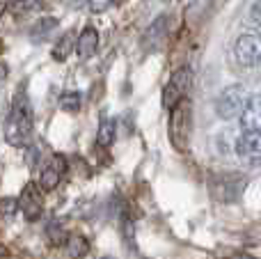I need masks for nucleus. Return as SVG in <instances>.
Listing matches in <instances>:
<instances>
[{
    "instance_id": "obj_21",
    "label": "nucleus",
    "mask_w": 261,
    "mask_h": 259,
    "mask_svg": "<svg viewBox=\"0 0 261 259\" xmlns=\"http://www.w3.org/2000/svg\"><path fill=\"white\" fill-rule=\"evenodd\" d=\"M163 32H165V16H158L156 21L151 23V28H149V32H147V35H144V41H147V44L151 46L156 39H161V37H163Z\"/></svg>"
},
{
    "instance_id": "obj_16",
    "label": "nucleus",
    "mask_w": 261,
    "mask_h": 259,
    "mask_svg": "<svg viewBox=\"0 0 261 259\" xmlns=\"http://www.w3.org/2000/svg\"><path fill=\"white\" fill-rule=\"evenodd\" d=\"M81 106H83L81 92H64V94L60 96V108H62L64 113H78Z\"/></svg>"
},
{
    "instance_id": "obj_29",
    "label": "nucleus",
    "mask_w": 261,
    "mask_h": 259,
    "mask_svg": "<svg viewBox=\"0 0 261 259\" xmlns=\"http://www.w3.org/2000/svg\"><path fill=\"white\" fill-rule=\"evenodd\" d=\"M3 12H5V5H3V3H0V14H3Z\"/></svg>"
},
{
    "instance_id": "obj_2",
    "label": "nucleus",
    "mask_w": 261,
    "mask_h": 259,
    "mask_svg": "<svg viewBox=\"0 0 261 259\" xmlns=\"http://www.w3.org/2000/svg\"><path fill=\"white\" fill-rule=\"evenodd\" d=\"M190 131H193V106H190V99L184 96L176 103V108H172V115H170V138H172V145L179 151L188 149Z\"/></svg>"
},
{
    "instance_id": "obj_20",
    "label": "nucleus",
    "mask_w": 261,
    "mask_h": 259,
    "mask_svg": "<svg viewBox=\"0 0 261 259\" xmlns=\"http://www.w3.org/2000/svg\"><path fill=\"white\" fill-rule=\"evenodd\" d=\"M236 140H239V136H231V131H222L218 136V147L222 154H231V151L236 154Z\"/></svg>"
},
{
    "instance_id": "obj_7",
    "label": "nucleus",
    "mask_w": 261,
    "mask_h": 259,
    "mask_svg": "<svg viewBox=\"0 0 261 259\" xmlns=\"http://www.w3.org/2000/svg\"><path fill=\"white\" fill-rule=\"evenodd\" d=\"M236 156L245 163H261V133L241 131L236 140Z\"/></svg>"
},
{
    "instance_id": "obj_11",
    "label": "nucleus",
    "mask_w": 261,
    "mask_h": 259,
    "mask_svg": "<svg viewBox=\"0 0 261 259\" xmlns=\"http://www.w3.org/2000/svg\"><path fill=\"white\" fill-rule=\"evenodd\" d=\"M60 182H62V172H60L58 168H53V165H46L44 170H41V174H39V188L44 193H50V191H55V188L60 186Z\"/></svg>"
},
{
    "instance_id": "obj_18",
    "label": "nucleus",
    "mask_w": 261,
    "mask_h": 259,
    "mask_svg": "<svg viewBox=\"0 0 261 259\" xmlns=\"http://www.w3.org/2000/svg\"><path fill=\"white\" fill-rule=\"evenodd\" d=\"M46 0H16V3L12 5V12L16 14H30V12H39V9H44Z\"/></svg>"
},
{
    "instance_id": "obj_10",
    "label": "nucleus",
    "mask_w": 261,
    "mask_h": 259,
    "mask_svg": "<svg viewBox=\"0 0 261 259\" xmlns=\"http://www.w3.org/2000/svg\"><path fill=\"white\" fill-rule=\"evenodd\" d=\"M76 41H78V39H73L71 32H67V35L60 37V39L55 41L53 50H50V55H53L55 62H64V60H67L69 55H71V50L76 48Z\"/></svg>"
},
{
    "instance_id": "obj_24",
    "label": "nucleus",
    "mask_w": 261,
    "mask_h": 259,
    "mask_svg": "<svg viewBox=\"0 0 261 259\" xmlns=\"http://www.w3.org/2000/svg\"><path fill=\"white\" fill-rule=\"evenodd\" d=\"M87 5H90L92 12H103L113 5V0H87Z\"/></svg>"
},
{
    "instance_id": "obj_17",
    "label": "nucleus",
    "mask_w": 261,
    "mask_h": 259,
    "mask_svg": "<svg viewBox=\"0 0 261 259\" xmlns=\"http://www.w3.org/2000/svg\"><path fill=\"white\" fill-rule=\"evenodd\" d=\"M55 25H58V18H55V16L41 18V21H37L35 25L30 28V37H35V39H41V37H46L50 30H55Z\"/></svg>"
},
{
    "instance_id": "obj_12",
    "label": "nucleus",
    "mask_w": 261,
    "mask_h": 259,
    "mask_svg": "<svg viewBox=\"0 0 261 259\" xmlns=\"http://www.w3.org/2000/svg\"><path fill=\"white\" fill-rule=\"evenodd\" d=\"M67 257L69 259H83L87 255V250H90V243H87L85 237H81V234H71V237L67 239Z\"/></svg>"
},
{
    "instance_id": "obj_4",
    "label": "nucleus",
    "mask_w": 261,
    "mask_h": 259,
    "mask_svg": "<svg viewBox=\"0 0 261 259\" xmlns=\"http://www.w3.org/2000/svg\"><path fill=\"white\" fill-rule=\"evenodd\" d=\"M245 188V177L243 174H234V172H225V174H216L211 177V193L216 200L220 202H231L239 200V195Z\"/></svg>"
},
{
    "instance_id": "obj_25",
    "label": "nucleus",
    "mask_w": 261,
    "mask_h": 259,
    "mask_svg": "<svg viewBox=\"0 0 261 259\" xmlns=\"http://www.w3.org/2000/svg\"><path fill=\"white\" fill-rule=\"evenodd\" d=\"M7 73H9L7 64H5V62H0V83H5V81H7Z\"/></svg>"
},
{
    "instance_id": "obj_1",
    "label": "nucleus",
    "mask_w": 261,
    "mask_h": 259,
    "mask_svg": "<svg viewBox=\"0 0 261 259\" xmlns=\"http://www.w3.org/2000/svg\"><path fill=\"white\" fill-rule=\"evenodd\" d=\"M32 136V108L23 96L14 101L9 117L5 122V140L12 147H25Z\"/></svg>"
},
{
    "instance_id": "obj_8",
    "label": "nucleus",
    "mask_w": 261,
    "mask_h": 259,
    "mask_svg": "<svg viewBox=\"0 0 261 259\" xmlns=\"http://www.w3.org/2000/svg\"><path fill=\"white\" fill-rule=\"evenodd\" d=\"M239 122H241V131L261 133V92L250 94V99H248V103H245L243 113H241Z\"/></svg>"
},
{
    "instance_id": "obj_5",
    "label": "nucleus",
    "mask_w": 261,
    "mask_h": 259,
    "mask_svg": "<svg viewBox=\"0 0 261 259\" xmlns=\"http://www.w3.org/2000/svg\"><path fill=\"white\" fill-rule=\"evenodd\" d=\"M234 58L241 67H259L261 64V37L241 35L234 41Z\"/></svg>"
},
{
    "instance_id": "obj_28",
    "label": "nucleus",
    "mask_w": 261,
    "mask_h": 259,
    "mask_svg": "<svg viewBox=\"0 0 261 259\" xmlns=\"http://www.w3.org/2000/svg\"><path fill=\"white\" fill-rule=\"evenodd\" d=\"M257 35L261 37V23H257Z\"/></svg>"
},
{
    "instance_id": "obj_13",
    "label": "nucleus",
    "mask_w": 261,
    "mask_h": 259,
    "mask_svg": "<svg viewBox=\"0 0 261 259\" xmlns=\"http://www.w3.org/2000/svg\"><path fill=\"white\" fill-rule=\"evenodd\" d=\"M113 142H115V122L113 119H101L99 131H96V145L108 149Z\"/></svg>"
},
{
    "instance_id": "obj_3",
    "label": "nucleus",
    "mask_w": 261,
    "mask_h": 259,
    "mask_svg": "<svg viewBox=\"0 0 261 259\" xmlns=\"http://www.w3.org/2000/svg\"><path fill=\"white\" fill-rule=\"evenodd\" d=\"M248 99H250V94H248V90H245V85H241V83L227 85L216 99L218 117L225 119V122H229V119H234V117H241Z\"/></svg>"
},
{
    "instance_id": "obj_6",
    "label": "nucleus",
    "mask_w": 261,
    "mask_h": 259,
    "mask_svg": "<svg viewBox=\"0 0 261 259\" xmlns=\"http://www.w3.org/2000/svg\"><path fill=\"white\" fill-rule=\"evenodd\" d=\"M41 188L39 184H25L18 195V202H21V211L25 216V220H39L41 211H44V200H41Z\"/></svg>"
},
{
    "instance_id": "obj_23",
    "label": "nucleus",
    "mask_w": 261,
    "mask_h": 259,
    "mask_svg": "<svg viewBox=\"0 0 261 259\" xmlns=\"http://www.w3.org/2000/svg\"><path fill=\"white\" fill-rule=\"evenodd\" d=\"M18 209H21L18 197H3L0 200V216H14Z\"/></svg>"
},
{
    "instance_id": "obj_22",
    "label": "nucleus",
    "mask_w": 261,
    "mask_h": 259,
    "mask_svg": "<svg viewBox=\"0 0 261 259\" xmlns=\"http://www.w3.org/2000/svg\"><path fill=\"white\" fill-rule=\"evenodd\" d=\"M122 237L126 239V243L130 248L135 246V220L130 218L128 214L122 216Z\"/></svg>"
},
{
    "instance_id": "obj_14",
    "label": "nucleus",
    "mask_w": 261,
    "mask_h": 259,
    "mask_svg": "<svg viewBox=\"0 0 261 259\" xmlns=\"http://www.w3.org/2000/svg\"><path fill=\"white\" fill-rule=\"evenodd\" d=\"M67 232H64V227L60 223H50L48 227H46V241L50 243L53 248H58V246H67Z\"/></svg>"
},
{
    "instance_id": "obj_26",
    "label": "nucleus",
    "mask_w": 261,
    "mask_h": 259,
    "mask_svg": "<svg viewBox=\"0 0 261 259\" xmlns=\"http://www.w3.org/2000/svg\"><path fill=\"white\" fill-rule=\"evenodd\" d=\"M229 259H254L252 255H245V252H236V255H231Z\"/></svg>"
},
{
    "instance_id": "obj_19",
    "label": "nucleus",
    "mask_w": 261,
    "mask_h": 259,
    "mask_svg": "<svg viewBox=\"0 0 261 259\" xmlns=\"http://www.w3.org/2000/svg\"><path fill=\"white\" fill-rule=\"evenodd\" d=\"M172 83H174V85L186 94V92H188V87H190V83H193V71H190L188 67L176 69L174 76H172Z\"/></svg>"
},
{
    "instance_id": "obj_27",
    "label": "nucleus",
    "mask_w": 261,
    "mask_h": 259,
    "mask_svg": "<svg viewBox=\"0 0 261 259\" xmlns=\"http://www.w3.org/2000/svg\"><path fill=\"white\" fill-rule=\"evenodd\" d=\"M7 248H5V246H0V259H5V257H7Z\"/></svg>"
},
{
    "instance_id": "obj_15",
    "label": "nucleus",
    "mask_w": 261,
    "mask_h": 259,
    "mask_svg": "<svg viewBox=\"0 0 261 259\" xmlns=\"http://www.w3.org/2000/svg\"><path fill=\"white\" fill-rule=\"evenodd\" d=\"M184 92L179 90V87L174 85V83H167L165 87H163V106H165L167 110H172V108H176V103H179L181 99H184Z\"/></svg>"
},
{
    "instance_id": "obj_9",
    "label": "nucleus",
    "mask_w": 261,
    "mask_h": 259,
    "mask_svg": "<svg viewBox=\"0 0 261 259\" xmlns=\"http://www.w3.org/2000/svg\"><path fill=\"white\" fill-rule=\"evenodd\" d=\"M96 50H99V32H96V28L87 25L76 41V53L81 60H90L96 55Z\"/></svg>"
},
{
    "instance_id": "obj_30",
    "label": "nucleus",
    "mask_w": 261,
    "mask_h": 259,
    "mask_svg": "<svg viewBox=\"0 0 261 259\" xmlns=\"http://www.w3.org/2000/svg\"><path fill=\"white\" fill-rule=\"evenodd\" d=\"M103 259H115V257H103Z\"/></svg>"
}]
</instances>
